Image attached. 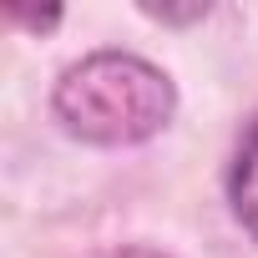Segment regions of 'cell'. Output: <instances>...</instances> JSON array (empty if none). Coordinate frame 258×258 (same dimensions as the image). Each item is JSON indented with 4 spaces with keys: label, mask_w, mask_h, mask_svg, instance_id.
<instances>
[{
    "label": "cell",
    "mask_w": 258,
    "mask_h": 258,
    "mask_svg": "<svg viewBox=\"0 0 258 258\" xmlns=\"http://www.w3.org/2000/svg\"><path fill=\"white\" fill-rule=\"evenodd\" d=\"M51 116L86 147H142L177 116V86L137 51H91L56 76Z\"/></svg>",
    "instance_id": "obj_1"
},
{
    "label": "cell",
    "mask_w": 258,
    "mask_h": 258,
    "mask_svg": "<svg viewBox=\"0 0 258 258\" xmlns=\"http://www.w3.org/2000/svg\"><path fill=\"white\" fill-rule=\"evenodd\" d=\"M228 208L238 218V228L258 243V111L243 121V132L233 142V157H228Z\"/></svg>",
    "instance_id": "obj_2"
}]
</instances>
